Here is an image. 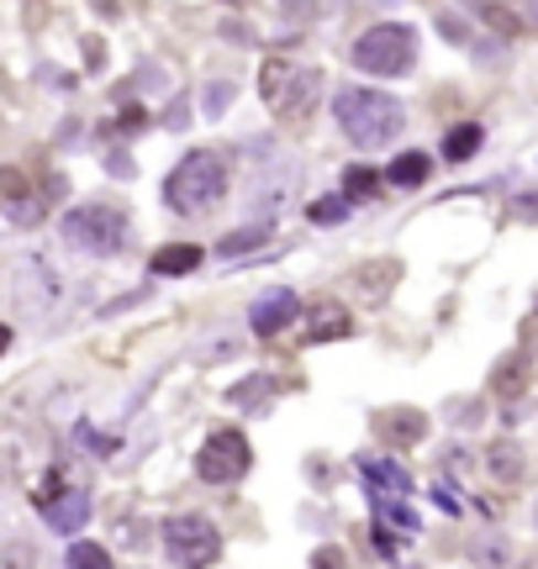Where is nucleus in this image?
Masks as SVG:
<instances>
[{
	"label": "nucleus",
	"mask_w": 538,
	"mask_h": 569,
	"mask_svg": "<svg viewBox=\"0 0 538 569\" xmlns=\"http://www.w3.org/2000/svg\"><path fill=\"white\" fill-rule=\"evenodd\" d=\"M491 474H502V480H517V474H523V453H517L513 443H496V449H491Z\"/></svg>",
	"instance_id": "nucleus-19"
},
{
	"label": "nucleus",
	"mask_w": 538,
	"mask_h": 569,
	"mask_svg": "<svg viewBox=\"0 0 538 569\" xmlns=\"http://www.w3.org/2000/svg\"><path fill=\"white\" fill-rule=\"evenodd\" d=\"M64 569H117V565H111V554L100 544H85V538H79V544L69 548V559H64Z\"/></svg>",
	"instance_id": "nucleus-17"
},
{
	"label": "nucleus",
	"mask_w": 538,
	"mask_h": 569,
	"mask_svg": "<svg viewBox=\"0 0 538 569\" xmlns=\"http://www.w3.org/2000/svg\"><path fill=\"white\" fill-rule=\"evenodd\" d=\"M428 432V422L417 417V411H401V417H386V438H396V443H417Z\"/></svg>",
	"instance_id": "nucleus-18"
},
{
	"label": "nucleus",
	"mask_w": 538,
	"mask_h": 569,
	"mask_svg": "<svg viewBox=\"0 0 538 569\" xmlns=\"http://www.w3.org/2000/svg\"><path fill=\"white\" fill-rule=\"evenodd\" d=\"M428 174H433V159H428L422 148H412V153H401V159L391 164V185L417 190V185H428Z\"/></svg>",
	"instance_id": "nucleus-12"
},
{
	"label": "nucleus",
	"mask_w": 538,
	"mask_h": 569,
	"mask_svg": "<svg viewBox=\"0 0 538 569\" xmlns=\"http://www.w3.org/2000/svg\"><path fill=\"white\" fill-rule=\"evenodd\" d=\"M37 512H43V522H49L53 533H79L85 522H90V496L74 485V491H58V474H49V485L37 491Z\"/></svg>",
	"instance_id": "nucleus-8"
},
{
	"label": "nucleus",
	"mask_w": 538,
	"mask_h": 569,
	"mask_svg": "<svg viewBox=\"0 0 538 569\" xmlns=\"http://www.w3.org/2000/svg\"><path fill=\"white\" fill-rule=\"evenodd\" d=\"M496 385L513 396L517 385H528V364H523V358H507V364H502V375H496Z\"/></svg>",
	"instance_id": "nucleus-21"
},
{
	"label": "nucleus",
	"mask_w": 538,
	"mask_h": 569,
	"mask_svg": "<svg viewBox=\"0 0 538 569\" xmlns=\"http://www.w3.org/2000/svg\"><path fill=\"white\" fill-rule=\"evenodd\" d=\"M201 259H206V254H201L196 243H174V248H159L148 269H153L159 280H180V275H191V269H196Z\"/></svg>",
	"instance_id": "nucleus-11"
},
{
	"label": "nucleus",
	"mask_w": 538,
	"mask_h": 569,
	"mask_svg": "<svg viewBox=\"0 0 538 569\" xmlns=\"http://www.w3.org/2000/svg\"><path fill=\"white\" fill-rule=\"evenodd\" d=\"M6 348H11V328L0 322V354H6Z\"/></svg>",
	"instance_id": "nucleus-24"
},
{
	"label": "nucleus",
	"mask_w": 538,
	"mask_h": 569,
	"mask_svg": "<svg viewBox=\"0 0 538 569\" xmlns=\"http://www.w3.org/2000/svg\"><path fill=\"white\" fill-rule=\"evenodd\" d=\"M306 216H312L318 227H338L343 216H348V201H343V195H322V201H318V206H312Z\"/></svg>",
	"instance_id": "nucleus-20"
},
{
	"label": "nucleus",
	"mask_w": 538,
	"mask_h": 569,
	"mask_svg": "<svg viewBox=\"0 0 538 569\" xmlns=\"http://www.w3.org/2000/svg\"><path fill=\"white\" fill-rule=\"evenodd\" d=\"M248 464H254V449H248V438L238 427H217V432H206V443L196 453V474L206 485H233V480H244Z\"/></svg>",
	"instance_id": "nucleus-7"
},
{
	"label": "nucleus",
	"mask_w": 538,
	"mask_h": 569,
	"mask_svg": "<svg viewBox=\"0 0 538 569\" xmlns=\"http://www.w3.org/2000/svg\"><path fill=\"white\" fill-rule=\"evenodd\" d=\"M295 316H301V301H295V290L280 284V290H265V296L248 307V328L259 332V337H280Z\"/></svg>",
	"instance_id": "nucleus-9"
},
{
	"label": "nucleus",
	"mask_w": 538,
	"mask_h": 569,
	"mask_svg": "<svg viewBox=\"0 0 538 569\" xmlns=\"http://www.w3.org/2000/svg\"><path fill=\"white\" fill-rule=\"evenodd\" d=\"M343 332H348V311L343 307H333V301H322L318 311H312V337H343Z\"/></svg>",
	"instance_id": "nucleus-15"
},
{
	"label": "nucleus",
	"mask_w": 538,
	"mask_h": 569,
	"mask_svg": "<svg viewBox=\"0 0 538 569\" xmlns=\"http://www.w3.org/2000/svg\"><path fill=\"white\" fill-rule=\"evenodd\" d=\"M127 233H132L127 212L122 206H106V201H85V206L64 212V222H58V237L69 243L74 254H90V259H117L127 248Z\"/></svg>",
	"instance_id": "nucleus-3"
},
{
	"label": "nucleus",
	"mask_w": 538,
	"mask_h": 569,
	"mask_svg": "<svg viewBox=\"0 0 538 569\" xmlns=\"http://www.w3.org/2000/svg\"><path fill=\"white\" fill-rule=\"evenodd\" d=\"M375 190H380V180H375V169L354 164L348 174H343V201H348V206H359V201H369Z\"/></svg>",
	"instance_id": "nucleus-16"
},
{
	"label": "nucleus",
	"mask_w": 538,
	"mask_h": 569,
	"mask_svg": "<svg viewBox=\"0 0 538 569\" xmlns=\"http://www.w3.org/2000/svg\"><path fill=\"white\" fill-rule=\"evenodd\" d=\"M227 100H233V85H212V90L201 95V106H206V117H222V111H227Z\"/></svg>",
	"instance_id": "nucleus-22"
},
{
	"label": "nucleus",
	"mask_w": 538,
	"mask_h": 569,
	"mask_svg": "<svg viewBox=\"0 0 538 569\" xmlns=\"http://www.w3.org/2000/svg\"><path fill=\"white\" fill-rule=\"evenodd\" d=\"M227 195V164L212 148H191L180 164L164 174V206L174 216H206L222 206Z\"/></svg>",
	"instance_id": "nucleus-2"
},
{
	"label": "nucleus",
	"mask_w": 538,
	"mask_h": 569,
	"mask_svg": "<svg viewBox=\"0 0 538 569\" xmlns=\"http://www.w3.org/2000/svg\"><path fill=\"white\" fill-rule=\"evenodd\" d=\"M517 11H523V17L538 26V0H517Z\"/></svg>",
	"instance_id": "nucleus-23"
},
{
	"label": "nucleus",
	"mask_w": 538,
	"mask_h": 569,
	"mask_svg": "<svg viewBox=\"0 0 538 569\" xmlns=\"http://www.w3.org/2000/svg\"><path fill=\"white\" fill-rule=\"evenodd\" d=\"M481 142H486L481 121H465V127H454V132L443 138V159H449V164H465V159L481 153Z\"/></svg>",
	"instance_id": "nucleus-13"
},
{
	"label": "nucleus",
	"mask_w": 538,
	"mask_h": 569,
	"mask_svg": "<svg viewBox=\"0 0 538 569\" xmlns=\"http://www.w3.org/2000/svg\"><path fill=\"white\" fill-rule=\"evenodd\" d=\"M164 554H170L180 569H212L222 554V533L196 512H180V517L164 522Z\"/></svg>",
	"instance_id": "nucleus-5"
},
{
	"label": "nucleus",
	"mask_w": 538,
	"mask_h": 569,
	"mask_svg": "<svg viewBox=\"0 0 538 569\" xmlns=\"http://www.w3.org/2000/svg\"><path fill=\"white\" fill-rule=\"evenodd\" d=\"M265 237H269L265 222H259V227H238V233H227V237L217 243V259H244V254H254V248H259Z\"/></svg>",
	"instance_id": "nucleus-14"
},
{
	"label": "nucleus",
	"mask_w": 538,
	"mask_h": 569,
	"mask_svg": "<svg viewBox=\"0 0 538 569\" xmlns=\"http://www.w3.org/2000/svg\"><path fill=\"white\" fill-rule=\"evenodd\" d=\"M259 95L275 117H301L318 95V74L301 69V64H286V58H269L265 74H259Z\"/></svg>",
	"instance_id": "nucleus-6"
},
{
	"label": "nucleus",
	"mask_w": 538,
	"mask_h": 569,
	"mask_svg": "<svg viewBox=\"0 0 538 569\" xmlns=\"http://www.w3.org/2000/svg\"><path fill=\"white\" fill-rule=\"evenodd\" d=\"M333 117H338V132L354 142V148L375 153V148H391V142L401 138L407 106H401L396 95L375 90V85H343V90L333 95Z\"/></svg>",
	"instance_id": "nucleus-1"
},
{
	"label": "nucleus",
	"mask_w": 538,
	"mask_h": 569,
	"mask_svg": "<svg viewBox=\"0 0 538 569\" xmlns=\"http://www.w3.org/2000/svg\"><path fill=\"white\" fill-rule=\"evenodd\" d=\"M354 69L375 79H401L417 64V26L407 22H375L359 32V43L348 47Z\"/></svg>",
	"instance_id": "nucleus-4"
},
{
	"label": "nucleus",
	"mask_w": 538,
	"mask_h": 569,
	"mask_svg": "<svg viewBox=\"0 0 538 569\" xmlns=\"http://www.w3.org/2000/svg\"><path fill=\"white\" fill-rule=\"evenodd\" d=\"M359 480L369 485V496H412V474L396 459H359Z\"/></svg>",
	"instance_id": "nucleus-10"
}]
</instances>
